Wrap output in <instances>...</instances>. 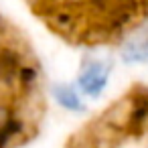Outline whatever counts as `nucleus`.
Returning a JSON list of instances; mask_svg holds the SVG:
<instances>
[{"instance_id": "f257e3e1", "label": "nucleus", "mask_w": 148, "mask_h": 148, "mask_svg": "<svg viewBox=\"0 0 148 148\" xmlns=\"http://www.w3.org/2000/svg\"><path fill=\"white\" fill-rule=\"evenodd\" d=\"M108 77H110V67L103 61L87 59L81 67V73H79V87L85 95L97 97L106 89Z\"/></svg>"}, {"instance_id": "f03ea898", "label": "nucleus", "mask_w": 148, "mask_h": 148, "mask_svg": "<svg viewBox=\"0 0 148 148\" xmlns=\"http://www.w3.org/2000/svg\"><path fill=\"white\" fill-rule=\"evenodd\" d=\"M23 67H25V57L18 49L10 45H0V85L8 89L16 87Z\"/></svg>"}, {"instance_id": "7ed1b4c3", "label": "nucleus", "mask_w": 148, "mask_h": 148, "mask_svg": "<svg viewBox=\"0 0 148 148\" xmlns=\"http://www.w3.org/2000/svg\"><path fill=\"white\" fill-rule=\"evenodd\" d=\"M122 59L126 63H142L148 59V25L140 27L122 47Z\"/></svg>"}, {"instance_id": "20e7f679", "label": "nucleus", "mask_w": 148, "mask_h": 148, "mask_svg": "<svg viewBox=\"0 0 148 148\" xmlns=\"http://www.w3.org/2000/svg\"><path fill=\"white\" fill-rule=\"evenodd\" d=\"M53 97L59 101V106H63V108L69 110V112H83V110H85V106H83V101L79 99L77 91H75L73 87L65 85V83H57V85L53 87Z\"/></svg>"}, {"instance_id": "39448f33", "label": "nucleus", "mask_w": 148, "mask_h": 148, "mask_svg": "<svg viewBox=\"0 0 148 148\" xmlns=\"http://www.w3.org/2000/svg\"><path fill=\"white\" fill-rule=\"evenodd\" d=\"M12 114H14L12 106L4 103V101H0V130H2V126L10 120V116H12Z\"/></svg>"}]
</instances>
